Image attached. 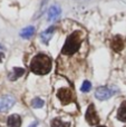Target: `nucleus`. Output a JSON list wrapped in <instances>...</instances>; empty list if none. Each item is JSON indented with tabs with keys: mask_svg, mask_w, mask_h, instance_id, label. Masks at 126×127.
Masks as SVG:
<instances>
[{
	"mask_svg": "<svg viewBox=\"0 0 126 127\" xmlns=\"http://www.w3.org/2000/svg\"><path fill=\"white\" fill-rule=\"evenodd\" d=\"M30 69L37 75H46L51 69V59L44 54H39L31 60Z\"/></svg>",
	"mask_w": 126,
	"mask_h": 127,
	"instance_id": "1",
	"label": "nucleus"
},
{
	"mask_svg": "<svg viewBox=\"0 0 126 127\" xmlns=\"http://www.w3.org/2000/svg\"><path fill=\"white\" fill-rule=\"evenodd\" d=\"M82 36L83 32L79 30L73 32L70 36H68V38L66 39L64 47L62 49V53L64 55H73L74 53L79 49L80 44H82Z\"/></svg>",
	"mask_w": 126,
	"mask_h": 127,
	"instance_id": "2",
	"label": "nucleus"
},
{
	"mask_svg": "<svg viewBox=\"0 0 126 127\" xmlns=\"http://www.w3.org/2000/svg\"><path fill=\"white\" fill-rule=\"evenodd\" d=\"M85 118H86L87 123L89 125H97L99 123V117H98L97 113L95 110V106L93 104L88 106L87 108V112H86V115H85Z\"/></svg>",
	"mask_w": 126,
	"mask_h": 127,
	"instance_id": "3",
	"label": "nucleus"
},
{
	"mask_svg": "<svg viewBox=\"0 0 126 127\" xmlns=\"http://www.w3.org/2000/svg\"><path fill=\"white\" fill-rule=\"evenodd\" d=\"M114 93H115L114 89L103 86V87H98L97 89H96L95 96H96V98L99 99V100H106V99H109L112 96H113Z\"/></svg>",
	"mask_w": 126,
	"mask_h": 127,
	"instance_id": "4",
	"label": "nucleus"
},
{
	"mask_svg": "<svg viewBox=\"0 0 126 127\" xmlns=\"http://www.w3.org/2000/svg\"><path fill=\"white\" fill-rule=\"evenodd\" d=\"M15 103H16V99L12 96L6 95V96L1 97L0 98V112H7V110H9L15 105Z\"/></svg>",
	"mask_w": 126,
	"mask_h": 127,
	"instance_id": "5",
	"label": "nucleus"
},
{
	"mask_svg": "<svg viewBox=\"0 0 126 127\" xmlns=\"http://www.w3.org/2000/svg\"><path fill=\"white\" fill-rule=\"evenodd\" d=\"M57 97L60 99L63 105H67L73 99V93H71V90L67 89V88H60L57 93Z\"/></svg>",
	"mask_w": 126,
	"mask_h": 127,
	"instance_id": "6",
	"label": "nucleus"
},
{
	"mask_svg": "<svg viewBox=\"0 0 126 127\" xmlns=\"http://www.w3.org/2000/svg\"><path fill=\"white\" fill-rule=\"evenodd\" d=\"M124 46H125V41L121 36H115V37L113 38V40H112V42H111L112 49H113L114 51H116V53L122 51L123 48H124Z\"/></svg>",
	"mask_w": 126,
	"mask_h": 127,
	"instance_id": "7",
	"label": "nucleus"
},
{
	"mask_svg": "<svg viewBox=\"0 0 126 127\" xmlns=\"http://www.w3.org/2000/svg\"><path fill=\"white\" fill-rule=\"evenodd\" d=\"M9 127H20L21 126V117L17 114H12L8 117V121H7Z\"/></svg>",
	"mask_w": 126,
	"mask_h": 127,
	"instance_id": "8",
	"label": "nucleus"
},
{
	"mask_svg": "<svg viewBox=\"0 0 126 127\" xmlns=\"http://www.w3.org/2000/svg\"><path fill=\"white\" fill-rule=\"evenodd\" d=\"M54 31H55V28H54V27H49L48 29H46L45 31L41 32L40 39H41V41L44 42L45 45H48L49 40L51 39V37H53V35H54Z\"/></svg>",
	"mask_w": 126,
	"mask_h": 127,
	"instance_id": "9",
	"label": "nucleus"
},
{
	"mask_svg": "<svg viewBox=\"0 0 126 127\" xmlns=\"http://www.w3.org/2000/svg\"><path fill=\"white\" fill-rule=\"evenodd\" d=\"M35 31H36L35 27L33 26H28V27L24 28L21 31H20V37L24 38V39H29V38H31L33 36Z\"/></svg>",
	"mask_w": 126,
	"mask_h": 127,
	"instance_id": "10",
	"label": "nucleus"
},
{
	"mask_svg": "<svg viewBox=\"0 0 126 127\" xmlns=\"http://www.w3.org/2000/svg\"><path fill=\"white\" fill-rule=\"evenodd\" d=\"M60 15V8L58 6H53L50 7L48 11V20L49 21H54L56 20Z\"/></svg>",
	"mask_w": 126,
	"mask_h": 127,
	"instance_id": "11",
	"label": "nucleus"
},
{
	"mask_svg": "<svg viewBox=\"0 0 126 127\" xmlns=\"http://www.w3.org/2000/svg\"><path fill=\"white\" fill-rule=\"evenodd\" d=\"M24 74H25V69H24V68L15 67V68H12V71H11V74L9 75V79H10V80H16L17 78L21 77Z\"/></svg>",
	"mask_w": 126,
	"mask_h": 127,
	"instance_id": "12",
	"label": "nucleus"
},
{
	"mask_svg": "<svg viewBox=\"0 0 126 127\" xmlns=\"http://www.w3.org/2000/svg\"><path fill=\"white\" fill-rule=\"evenodd\" d=\"M117 118L126 123V101H123V104L121 105L120 109L117 112Z\"/></svg>",
	"mask_w": 126,
	"mask_h": 127,
	"instance_id": "13",
	"label": "nucleus"
},
{
	"mask_svg": "<svg viewBox=\"0 0 126 127\" xmlns=\"http://www.w3.org/2000/svg\"><path fill=\"white\" fill-rule=\"evenodd\" d=\"M70 123L68 122H63L59 118H55L51 121V127H69Z\"/></svg>",
	"mask_w": 126,
	"mask_h": 127,
	"instance_id": "14",
	"label": "nucleus"
},
{
	"mask_svg": "<svg viewBox=\"0 0 126 127\" xmlns=\"http://www.w3.org/2000/svg\"><path fill=\"white\" fill-rule=\"evenodd\" d=\"M31 106H32L33 108H41L42 106H44V100L40 98H33L32 101H31Z\"/></svg>",
	"mask_w": 126,
	"mask_h": 127,
	"instance_id": "15",
	"label": "nucleus"
},
{
	"mask_svg": "<svg viewBox=\"0 0 126 127\" xmlns=\"http://www.w3.org/2000/svg\"><path fill=\"white\" fill-rule=\"evenodd\" d=\"M91 89H92V84H91V81L85 80L84 83H83L82 87H80V90H82L83 93H88Z\"/></svg>",
	"mask_w": 126,
	"mask_h": 127,
	"instance_id": "16",
	"label": "nucleus"
},
{
	"mask_svg": "<svg viewBox=\"0 0 126 127\" xmlns=\"http://www.w3.org/2000/svg\"><path fill=\"white\" fill-rule=\"evenodd\" d=\"M47 2H48V0H42L41 7H40V11H39V15H41V13H42V11H44V8H45V6H46Z\"/></svg>",
	"mask_w": 126,
	"mask_h": 127,
	"instance_id": "17",
	"label": "nucleus"
},
{
	"mask_svg": "<svg viewBox=\"0 0 126 127\" xmlns=\"http://www.w3.org/2000/svg\"><path fill=\"white\" fill-rule=\"evenodd\" d=\"M37 126H38V122H33L32 124L29 125V127H37Z\"/></svg>",
	"mask_w": 126,
	"mask_h": 127,
	"instance_id": "18",
	"label": "nucleus"
},
{
	"mask_svg": "<svg viewBox=\"0 0 126 127\" xmlns=\"http://www.w3.org/2000/svg\"><path fill=\"white\" fill-rule=\"evenodd\" d=\"M98 127H106V126H98Z\"/></svg>",
	"mask_w": 126,
	"mask_h": 127,
	"instance_id": "19",
	"label": "nucleus"
}]
</instances>
